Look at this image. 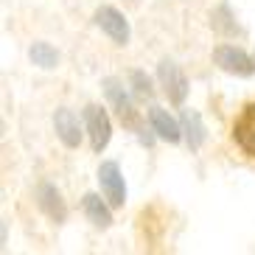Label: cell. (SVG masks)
Instances as JSON below:
<instances>
[{
	"label": "cell",
	"instance_id": "obj_4",
	"mask_svg": "<svg viewBox=\"0 0 255 255\" xmlns=\"http://www.w3.org/2000/svg\"><path fill=\"white\" fill-rule=\"evenodd\" d=\"M98 182H101V191H104L107 202L113 205V208H121L124 199H127V185H124L118 163H101V168H98Z\"/></svg>",
	"mask_w": 255,
	"mask_h": 255
},
{
	"label": "cell",
	"instance_id": "obj_5",
	"mask_svg": "<svg viewBox=\"0 0 255 255\" xmlns=\"http://www.w3.org/2000/svg\"><path fill=\"white\" fill-rule=\"evenodd\" d=\"M84 121H87V135H90V146L93 151H104L107 143H110V135H113V129H110V118L101 107L90 104L84 110Z\"/></svg>",
	"mask_w": 255,
	"mask_h": 255
},
{
	"label": "cell",
	"instance_id": "obj_7",
	"mask_svg": "<svg viewBox=\"0 0 255 255\" xmlns=\"http://www.w3.org/2000/svg\"><path fill=\"white\" fill-rule=\"evenodd\" d=\"M233 140L239 143V149L250 157H255V101L241 110V115L233 124Z\"/></svg>",
	"mask_w": 255,
	"mask_h": 255
},
{
	"label": "cell",
	"instance_id": "obj_12",
	"mask_svg": "<svg viewBox=\"0 0 255 255\" xmlns=\"http://www.w3.org/2000/svg\"><path fill=\"white\" fill-rule=\"evenodd\" d=\"M182 132H185V143H188V149L196 151L199 146H202L205 140V127H202V118L196 113H182Z\"/></svg>",
	"mask_w": 255,
	"mask_h": 255
},
{
	"label": "cell",
	"instance_id": "obj_3",
	"mask_svg": "<svg viewBox=\"0 0 255 255\" xmlns=\"http://www.w3.org/2000/svg\"><path fill=\"white\" fill-rule=\"evenodd\" d=\"M157 76H160V84H163L168 101L180 107L182 101H185V96H188V82H185V76H182L180 65L171 62V59H163L160 68H157Z\"/></svg>",
	"mask_w": 255,
	"mask_h": 255
},
{
	"label": "cell",
	"instance_id": "obj_8",
	"mask_svg": "<svg viewBox=\"0 0 255 255\" xmlns=\"http://www.w3.org/2000/svg\"><path fill=\"white\" fill-rule=\"evenodd\" d=\"M37 205L42 208V213H45L48 219L56 222V225H62L65 216H68V210H65V202H62L59 191H56L51 182H39V185H37Z\"/></svg>",
	"mask_w": 255,
	"mask_h": 255
},
{
	"label": "cell",
	"instance_id": "obj_13",
	"mask_svg": "<svg viewBox=\"0 0 255 255\" xmlns=\"http://www.w3.org/2000/svg\"><path fill=\"white\" fill-rule=\"evenodd\" d=\"M28 56H31V62L42 70H51V68L59 65V53L53 51L48 42H34V45L28 48Z\"/></svg>",
	"mask_w": 255,
	"mask_h": 255
},
{
	"label": "cell",
	"instance_id": "obj_6",
	"mask_svg": "<svg viewBox=\"0 0 255 255\" xmlns=\"http://www.w3.org/2000/svg\"><path fill=\"white\" fill-rule=\"evenodd\" d=\"M96 23H98V28L104 31L107 37L113 39V42H118V45H127L129 42V23L124 20V14H121L118 8L101 6L96 11Z\"/></svg>",
	"mask_w": 255,
	"mask_h": 255
},
{
	"label": "cell",
	"instance_id": "obj_2",
	"mask_svg": "<svg viewBox=\"0 0 255 255\" xmlns=\"http://www.w3.org/2000/svg\"><path fill=\"white\" fill-rule=\"evenodd\" d=\"M104 93H107V98H110V104L115 107V115H118L121 124L127 129H132V132H140V115H137V110L132 107L129 96L124 93V87H121L115 79H104Z\"/></svg>",
	"mask_w": 255,
	"mask_h": 255
},
{
	"label": "cell",
	"instance_id": "obj_11",
	"mask_svg": "<svg viewBox=\"0 0 255 255\" xmlns=\"http://www.w3.org/2000/svg\"><path fill=\"white\" fill-rule=\"evenodd\" d=\"M82 208H84L87 219H90L96 227H110V225H113V213H110V208L101 202V196H98V194H84Z\"/></svg>",
	"mask_w": 255,
	"mask_h": 255
},
{
	"label": "cell",
	"instance_id": "obj_15",
	"mask_svg": "<svg viewBox=\"0 0 255 255\" xmlns=\"http://www.w3.org/2000/svg\"><path fill=\"white\" fill-rule=\"evenodd\" d=\"M132 84H135V93L140 98H151V84H149V79H146L140 70H135V73H132Z\"/></svg>",
	"mask_w": 255,
	"mask_h": 255
},
{
	"label": "cell",
	"instance_id": "obj_9",
	"mask_svg": "<svg viewBox=\"0 0 255 255\" xmlns=\"http://www.w3.org/2000/svg\"><path fill=\"white\" fill-rule=\"evenodd\" d=\"M53 127H56V135L59 140L68 146V149H76L82 143V132H79V118L70 113L68 107H59L56 115H53Z\"/></svg>",
	"mask_w": 255,
	"mask_h": 255
},
{
	"label": "cell",
	"instance_id": "obj_14",
	"mask_svg": "<svg viewBox=\"0 0 255 255\" xmlns=\"http://www.w3.org/2000/svg\"><path fill=\"white\" fill-rule=\"evenodd\" d=\"M149 227V239L146 241H160V236H163V230H165V222H163V216H160V208L154 205V208H146L140 213V230H146Z\"/></svg>",
	"mask_w": 255,
	"mask_h": 255
},
{
	"label": "cell",
	"instance_id": "obj_1",
	"mask_svg": "<svg viewBox=\"0 0 255 255\" xmlns=\"http://www.w3.org/2000/svg\"><path fill=\"white\" fill-rule=\"evenodd\" d=\"M213 62H216L225 73H233V76H253L255 73V59L247 51H241V48H236V45L213 48Z\"/></svg>",
	"mask_w": 255,
	"mask_h": 255
},
{
	"label": "cell",
	"instance_id": "obj_10",
	"mask_svg": "<svg viewBox=\"0 0 255 255\" xmlns=\"http://www.w3.org/2000/svg\"><path fill=\"white\" fill-rule=\"evenodd\" d=\"M149 121H151V129L157 132L160 140L177 143L182 137V127L168 113H165V110H160V107H151V110H149Z\"/></svg>",
	"mask_w": 255,
	"mask_h": 255
}]
</instances>
